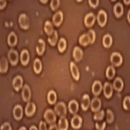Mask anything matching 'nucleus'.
Listing matches in <instances>:
<instances>
[{"label": "nucleus", "mask_w": 130, "mask_h": 130, "mask_svg": "<svg viewBox=\"0 0 130 130\" xmlns=\"http://www.w3.org/2000/svg\"><path fill=\"white\" fill-rule=\"evenodd\" d=\"M55 112L57 113V115H59L60 118L64 117L66 115L67 113V108L66 105L63 103V102H59V103L55 106Z\"/></svg>", "instance_id": "f257e3e1"}, {"label": "nucleus", "mask_w": 130, "mask_h": 130, "mask_svg": "<svg viewBox=\"0 0 130 130\" xmlns=\"http://www.w3.org/2000/svg\"><path fill=\"white\" fill-rule=\"evenodd\" d=\"M18 21H19V24L21 27V28L23 29H28L29 28V18L27 17V16L24 13H21L19 16V19H18Z\"/></svg>", "instance_id": "f03ea898"}, {"label": "nucleus", "mask_w": 130, "mask_h": 130, "mask_svg": "<svg viewBox=\"0 0 130 130\" xmlns=\"http://www.w3.org/2000/svg\"><path fill=\"white\" fill-rule=\"evenodd\" d=\"M44 118L49 124L54 123L56 122V120H57V116H56L55 113L50 109L46 110V111L44 114Z\"/></svg>", "instance_id": "7ed1b4c3"}, {"label": "nucleus", "mask_w": 130, "mask_h": 130, "mask_svg": "<svg viewBox=\"0 0 130 130\" xmlns=\"http://www.w3.org/2000/svg\"><path fill=\"white\" fill-rule=\"evenodd\" d=\"M122 57L118 53H113L110 56V62L115 66H120L122 63Z\"/></svg>", "instance_id": "20e7f679"}, {"label": "nucleus", "mask_w": 130, "mask_h": 130, "mask_svg": "<svg viewBox=\"0 0 130 130\" xmlns=\"http://www.w3.org/2000/svg\"><path fill=\"white\" fill-rule=\"evenodd\" d=\"M107 16L106 12L104 10H100L97 15V21L99 25L101 27H104L107 23Z\"/></svg>", "instance_id": "39448f33"}, {"label": "nucleus", "mask_w": 130, "mask_h": 130, "mask_svg": "<svg viewBox=\"0 0 130 130\" xmlns=\"http://www.w3.org/2000/svg\"><path fill=\"white\" fill-rule=\"evenodd\" d=\"M8 58L12 65H16L18 62V53L14 50H10L8 53Z\"/></svg>", "instance_id": "423d86ee"}, {"label": "nucleus", "mask_w": 130, "mask_h": 130, "mask_svg": "<svg viewBox=\"0 0 130 130\" xmlns=\"http://www.w3.org/2000/svg\"><path fill=\"white\" fill-rule=\"evenodd\" d=\"M95 20H96V16L93 13H88L87 15H86L85 19H84V22H85L86 26L89 27L92 26L95 22Z\"/></svg>", "instance_id": "0eeeda50"}, {"label": "nucleus", "mask_w": 130, "mask_h": 130, "mask_svg": "<svg viewBox=\"0 0 130 130\" xmlns=\"http://www.w3.org/2000/svg\"><path fill=\"white\" fill-rule=\"evenodd\" d=\"M104 94L107 98H110L113 94V86L109 82H105L104 86Z\"/></svg>", "instance_id": "6e6552de"}, {"label": "nucleus", "mask_w": 130, "mask_h": 130, "mask_svg": "<svg viewBox=\"0 0 130 130\" xmlns=\"http://www.w3.org/2000/svg\"><path fill=\"white\" fill-rule=\"evenodd\" d=\"M101 107V101L99 98L95 97L91 101V109L93 112H97Z\"/></svg>", "instance_id": "1a4fd4ad"}, {"label": "nucleus", "mask_w": 130, "mask_h": 130, "mask_svg": "<svg viewBox=\"0 0 130 130\" xmlns=\"http://www.w3.org/2000/svg\"><path fill=\"white\" fill-rule=\"evenodd\" d=\"M70 70H71V73L73 78L76 81L79 80V71L75 63H73V62L70 63Z\"/></svg>", "instance_id": "9d476101"}, {"label": "nucleus", "mask_w": 130, "mask_h": 130, "mask_svg": "<svg viewBox=\"0 0 130 130\" xmlns=\"http://www.w3.org/2000/svg\"><path fill=\"white\" fill-rule=\"evenodd\" d=\"M102 90V84L100 81H95L92 86V91L96 96H99Z\"/></svg>", "instance_id": "9b49d317"}, {"label": "nucleus", "mask_w": 130, "mask_h": 130, "mask_svg": "<svg viewBox=\"0 0 130 130\" xmlns=\"http://www.w3.org/2000/svg\"><path fill=\"white\" fill-rule=\"evenodd\" d=\"M31 89H30V87L27 86V85H25L23 88V90H22V98L24 101L26 102H28L30 100H31Z\"/></svg>", "instance_id": "f8f14e48"}, {"label": "nucleus", "mask_w": 130, "mask_h": 130, "mask_svg": "<svg viewBox=\"0 0 130 130\" xmlns=\"http://www.w3.org/2000/svg\"><path fill=\"white\" fill-rule=\"evenodd\" d=\"M63 13L61 11L57 12L53 17V21L56 26L60 25L62 21H63Z\"/></svg>", "instance_id": "ddd939ff"}, {"label": "nucleus", "mask_w": 130, "mask_h": 130, "mask_svg": "<svg viewBox=\"0 0 130 130\" xmlns=\"http://www.w3.org/2000/svg\"><path fill=\"white\" fill-rule=\"evenodd\" d=\"M82 118L78 115H75L72 119H71V126L72 128H75V129H78L80 128L81 125H82Z\"/></svg>", "instance_id": "4468645a"}, {"label": "nucleus", "mask_w": 130, "mask_h": 130, "mask_svg": "<svg viewBox=\"0 0 130 130\" xmlns=\"http://www.w3.org/2000/svg\"><path fill=\"white\" fill-rule=\"evenodd\" d=\"M22 85H23V78L20 75H17V77H15V78L13 80V86L15 89V90L19 91L20 89L22 87Z\"/></svg>", "instance_id": "2eb2a0df"}, {"label": "nucleus", "mask_w": 130, "mask_h": 130, "mask_svg": "<svg viewBox=\"0 0 130 130\" xmlns=\"http://www.w3.org/2000/svg\"><path fill=\"white\" fill-rule=\"evenodd\" d=\"M68 109L71 114L75 115L78 111V104L77 103V101L75 100H71L68 104Z\"/></svg>", "instance_id": "dca6fc26"}, {"label": "nucleus", "mask_w": 130, "mask_h": 130, "mask_svg": "<svg viewBox=\"0 0 130 130\" xmlns=\"http://www.w3.org/2000/svg\"><path fill=\"white\" fill-rule=\"evenodd\" d=\"M30 60L29 52L27 50H24L21 53V62L23 65H27Z\"/></svg>", "instance_id": "f3484780"}, {"label": "nucleus", "mask_w": 130, "mask_h": 130, "mask_svg": "<svg viewBox=\"0 0 130 130\" xmlns=\"http://www.w3.org/2000/svg\"><path fill=\"white\" fill-rule=\"evenodd\" d=\"M35 110H36V107L34 103H27L25 107V114L27 116H31L35 114Z\"/></svg>", "instance_id": "a211bd4d"}, {"label": "nucleus", "mask_w": 130, "mask_h": 130, "mask_svg": "<svg viewBox=\"0 0 130 130\" xmlns=\"http://www.w3.org/2000/svg\"><path fill=\"white\" fill-rule=\"evenodd\" d=\"M13 116L17 120H20L23 116V110L21 105H17L13 108Z\"/></svg>", "instance_id": "6ab92c4d"}, {"label": "nucleus", "mask_w": 130, "mask_h": 130, "mask_svg": "<svg viewBox=\"0 0 130 130\" xmlns=\"http://www.w3.org/2000/svg\"><path fill=\"white\" fill-rule=\"evenodd\" d=\"M73 57L75 58V60L78 62L82 60V58L83 57V52L81 50V48L78 47V46L75 47V49L73 50Z\"/></svg>", "instance_id": "aec40b11"}, {"label": "nucleus", "mask_w": 130, "mask_h": 130, "mask_svg": "<svg viewBox=\"0 0 130 130\" xmlns=\"http://www.w3.org/2000/svg\"><path fill=\"white\" fill-rule=\"evenodd\" d=\"M45 42L42 40V39H39L38 41V43H37V45H36V51H37V53L39 55H42L44 51H45Z\"/></svg>", "instance_id": "412c9836"}, {"label": "nucleus", "mask_w": 130, "mask_h": 130, "mask_svg": "<svg viewBox=\"0 0 130 130\" xmlns=\"http://www.w3.org/2000/svg\"><path fill=\"white\" fill-rule=\"evenodd\" d=\"M89 105H90V100H89V95H87V94L83 95L82 100V110H87Z\"/></svg>", "instance_id": "4be33fe9"}, {"label": "nucleus", "mask_w": 130, "mask_h": 130, "mask_svg": "<svg viewBox=\"0 0 130 130\" xmlns=\"http://www.w3.org/2000/svg\"><path fill=\"white\" fill-rule=\"evenodd\" d=\"M124 84H123V81L120 78H116L115 80L114 81L113 83V88L117 90V91H122L123 89Z\"/></svg>", "instance_id": "5701e85b"}, {"label": "nucleus", "mask_w": 130, "mask_h": 130, "mask_svg": "<svg viewBox=\"0 0 130 130\" xmlns=\"http://www.w3.org/2000/svg\"><path fill=\"white\" fill-rule=\"evenodd\" d=\"M59 130H68V120L65 117H61L60 119L59 120Z\"/></svg>", "instance_id": "b1692460"}, {"label": "nucleus", "mask_w": 130, "mask_h": 130, "mask_svg": "<svg viewBox=\"0 0 130 130\" xmlns=\"http://www.w3.org/2000/svg\"><path fill=\"white\" fill-rule=\"evenodd\" d=\"M8 44L10 46H14L17 43V35L14 32H11L10 35H8V39H7Z\"/></svg>", "instance_id": "393cba45"}, {"label": "nucleus", "mask_w": 130, "mask_h": 130, "mask_svg": "<svg viewBox=\"0 0 130 130\" xmlns=\"http://www.w3.org/2000/svg\"><path fill=\"white\" fill-rule=\"evenodd\" d=\"M123 12H124L123 6L122 4L118 3L115 5V6H114V13H115V16L117 17H119L121 16H122Z\"/></svg>", "instance_id": "a878e982"}, {"label": "nucleus", "mask_w": 130, "mask_h": 130, "mask_svg": "<svg viewBox=\"0 0 130 130\" xmlns=\"http://www.w3.org/2000/svg\"><path fill=\"white\" fill-rule=\"evenodd\" d=\"M112 37H111L110 35L107 34L104 36L103 38V45L104 47L106 48H110V45H112Z\"/></svg>", "instance_id": "bb28decb"}, {"label": "nucleus", "mask_w": 130, "mask_h": 130, "mask_svg": "<svg viewBox=\"0 0 130 130\" xmlns=\"http://www.w3.org/2000/svg\"><path fill=\"white\" fill-rule=\"evenodd\" d=\"M57 39H58V34H57V31H54L51 35H49V38H48V40H49V42L51 45H55L56 43L57 42Z\"/></svg>", "instance_id": "cd10ccee"}, {"label": "nucleus", "mask_w": 130, "mask_h": 130, "mask_svg": "<svg viewBox=\"0 0 130 130\" xmlns=\"http://www.w3.org/2000/svg\"><path fill=\"white\" fill-rule=\"evenodd\" d=\"M33 68H34V71L36 74H39L42 71V62L39 59H35L33 63Z\"/></svg>", "instance_id": "c85d7f7f"}, {"label": "nucleus", "mask_w": 130, "mask_h": 130, "mask_svg": "<svg viewBox=\"0 0 130 130\" xmlns=\"http://www.w3.org/2000/svg\"><path fill=\"white\" fill-rule=\"evenodd\" d=\"M8 70V61L6 58L0 59V72L6 73Z\"/></svg>", "instance_id": "c756f323"}, {"label": "nucleus", "mask_w": 130, "mask_h": 130, "mask_svg": "<svg viewBox=\"0 0 130 130\" xmlns=\"http://www.w3.org/2000/svg\"><path fill=\"white\" fill-rule=\"evenodd\" d=\"M79 42L83 46H86L89 43H90V40H89L88 34H83V35H82L80 36V38H79Z\"/></svg>", "instance_id": "7c9ffc66"}, {"label": "nucleus", "mask_w": 130, "mask_h": 130, "mask_svg": "<svg viewBox=\"0 0 130 130\" xmlns=\"http://www.w3.org/2000/svg\"><path fill=\"white\" fill-rule=\"evenodd\" d=\"M115 75V70L113 66H109L106 70V76L109 79H112Z\"/></svg>", "instance_id": "2f4dec72"}, {"label": "nucleus", "mask_w": 130, "mask_h": 130, "mask_svg": "<svg viewBox=\"0 0 130 130\" xmlns=\"http://www.w3.org/2000/svg\"><path fill=\"white\" fill-rule=\"evenodd\" d=\"M48 101L50 104H55V102L57 101V94H56V92L53 90L50 91L49 93H48Z\"/></svg>", "instance_id": "473e14b6"}, {"label": "nucleus", "mask_w": 130, "mask_h": 130, "mask_svg": "<svg viewBox=\"0 0 130 130\" xmlns=\"http://www.w3.org/2000/svg\"><path fill=\"white\" fill-rule=\"evenodd\" d=\"M44 30H45V31L46 32V34H48L49 35H51V34L54 31L53 27V25H52V24H51L50 21H46V22L45 23Z\"/></svg>", "instance_id": "72a5a7b5"}, {"label": "nucleus", "mask_w": 130, "mask_h": 130, "mask_svg": "<svg viewBox=\"0 0 130 130\" xmlns=\"http://www.w3.org/2000/svg\"><path fill=\"white\" fill-rule=\"evenodd\" d=\"M66 46H67V42L63 38H61L59 41L58 43V50L60 52L63 53L65 50H66Z\"/></svg>", "instance_id": "f704fd0d"}, {"label": "nucleus", "mask_w": 130, "mask_h": 130, "mask_svg": "<svg viewBox=\"0 0 130 130\" xmlns=\"http://www.w3.org/2000/svg\"><path fill=\"white\" fill-rule=\"evenodd\" d=\"M104 117V110H99L97 112H96V115H94V119L96 121H101L103 120Z\"/></svg>", "instance_id": "c9c22d12"}, {"label": "nucleus", "mask_w": 130, "mask_h": 130, "mask_svg": "<svg viewBox=\"0 0 130 130\" xmlns=\"http://www.w3.org/2000/svg\"><path fill=\"white\" fill-rule=\"evenodd\" d=\"M114 114L110 110H107V122L108 123H111L114 121Z\"/></svg>", "instance_id": "e433bc0d"}, {"label": "nucleus", "mask_w": 130, "mask_h": 130, "mask_svg": "<svg viewBox=\"0 0 130 130\" xmlns=\"http://www.w3.org/2000/svg\"><path fill=\"white\" fill-rule=\"evenodd\" d=\"M60 6V0H51L50 3V7L53 10H57Z\"/></svg>", "instance_id": "4c0bfd02"}, {"label": "nucleus", "mask_w": 130, "mask_h": 130, "mask_svg": "<svg viewBox=\"0 0 130 130\" xmlns=\"http://www.w3.org/2000/svg\"><path fill=\"white\" fill-rule=\"evenodd\" d=\"M88 35H89V38L90 40V43H93L95 42L96 39V34L95 31L93 30H89L88 32Z\"/></svg>", "instance_id": "58836bf2"}, {"label": "nucleus", "mask_w": 130, "mask_h": 130, "mask_svg": "<svg viewBox=\"0 0 130 130\" xmlns=\"http://www.w3.org/2000/svg\"><path fill=\"white\" fill-rule=\"evenodd\" d=\"M123 107L125 110L130 109V96H126L123 101Z\"/></svg>", "instance_id": "ea45409f"}, {"label": "nucleus", "mask_w": 130, "mask_h": 130, "mask_svg": "<svg viewBox=\"0 0 130 130\" xmlns=\"http://www.w3.org/2000/svg\"><path fill=\"white\" fill-rule=\"evenodd\" d=\"M0 130H12V128H11V125L10 123L6 122L1 125V127H0Z\"/></svg>", "instance_id": "a19ab883"}, {"label": "nucleus", "mask_w": 130, "mask_h": 130, "mask_svg": "<svg viewBox=\"0 0 130 130\" xmlns=\"http://www.w3.org/2000/svg\"><path fill=\"white\" fill-rule=\"evenodd\" d=\"M106 127V122H96V128L98 129V130H104Z\"/></svg>", "instance_id": "79ce46f5"}, {"label": "nucleus", "mask_w": 130, "mask_h": 130, "mask_svg": "<svg viewBox=\"0 0 130 130\" xmlns=\"http://www.w3.org/2000/svg\"><path fill=\"white\" fill-rule=\"evenodd\" d=\"M89 3L92 8H96L99 5V0H89Z\"/></svg>", "instance_id": "37998d69"}, {"label": "nucleus", "mask_w": 130, "mask_h": 130, "mask_svg": "<svg viewBox=\"0 0 130 130\" xmlns=\"http://www.w3.org/2000/svg\"><path fill=\"white\" fill-rule=\"evenodd\" d=\"M39 130H47V127H46V124L44 122H41L39 123Z\"/></svg>", "instance_id": "c03bdc74"}, {"label": "nucleus", "mask_w": 130, "mask_h": 130, "mask_svg": "<svg viewBox=\"0 0 130 130\" xmlns=\"http://www.w3.org/2000/svg\"><path fill=\"white\" fill-rule=\"evenodd\" d=\"M6 5V0H0V9H3Z\"/></svg>", "instance_id": "a18cd8bd"}, {"label": "nucleus", "mask_w": 130, "mask_h": 130, "mask_svg": "<svg viewBox=\"0 0 130 130\" xmlns=\"http://www.w3.org/2000/svg\"><path fill=\"white\" fill-rule=\"evenodd\" d=\"M49 130H59L58 128L57 127V125H53L50 127V129Z\"/></svg>", "instance_id": "49530a36"}, {"label": "nucleus", "mask_w": 130, "mask_h": 130, "mask_svg": "<svg viewBox=\"0 0 130 130\" xmlns=\"http://www.w3.org/2000/svg\"><path fill=\"white\" fill-rule=\"evenodd\" d=\"M30 130H38V129H37V128H36L35 125H32V126L30 128Z\"/></svg>", "instance_id": "de8ad7c7"}, {"label": "nucleus", "mask_w": 130, "mask_h": 130, "mask_svg": "<svg viewBox=\"0 0 130 130\" xmlns=\"http://www.w3.org/2000/svg\"><path fill=\"white\" fill-rule=\"evenodd\" d=\"M127 18H128V21H129V23H130V10H129V11H128V13Z\"/></svg>", "instance_id": "09e8293b"}, {"label": "nucleus", "mask_w": 130, "mask_h": 130, "mask_svg": "<svg viewBox=\"0 0 130 130\" xmlns=\"http://www.w3.org/2000/svg\"><path fill=\"white\" fill-rule=\"evenodd\" d=\"M124 3L125 4H129L130 3V0H124Z\"/></svg>", "instance_id": "8fccbe9b"}, {"label": "nucleus", "mask_w": 130, "mask_h": 130, "mask_svg": "<svg viewBox=\"0 0 130 130\" xmlns=\"http://www.w3.org/2000/svg\"><path fill=\"white\" fill-rule=\"evenodd\" d=\"M40 1H41L42 3H47V2H48V0H40Z\"/></svg>", "instance_id": "3c124183"}, {"label": "nucleus", "mask_w": 130, "mask_h": 130, "mask_svg": "<svg viewBox=\"0 0 130 130\" xmlns=\"http://www.w3.org/2000/svg\"><path fill=\"white\" fill-rule=\"evenodd\" d=\"M19 130H26V128H25V127H21Z\"/></svg>", "instance_id": "603ef678"}, {"label": "nucleus", "mask_w": 130, "mask_h": 130, "mask_svg": "<svg viewBox=\"0 0 130 130\" xmlns=\"http://www.w3.org/2000/svg\"><path fill=\"white\" fill-rule=\"evenodd\" d=\"M77 1H78V2H80V1H82V0H77Z\"/></svg>", "instance_id": "864d4df0"}, {"label": "nucleus", "mask_w": 130, "mask_h": 130, "mask_svg": "<svg viewBox=\"0 0 130 130\" xmlns=\"http://www.w3.org/2000/svg\"><path fill=\"white\" fill-rule=\"evenodd\" d=\"M112 1H115V0H112Z\"/></svg>", "instance_id": "5fc2aeb1"}]
</instances>
